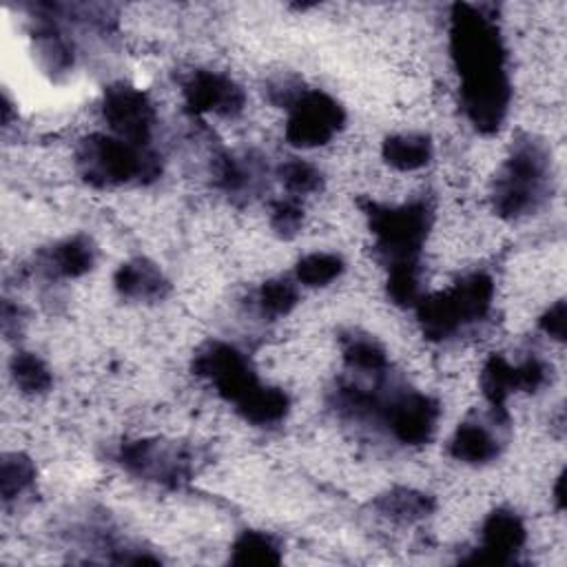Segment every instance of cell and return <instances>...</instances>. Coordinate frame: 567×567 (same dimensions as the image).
Here are the masks:
<instances>
[{"instance_id":"9c48e42d","label":"cell","mask_w":567,"mask_h":567,"mask_svg":"<svg viewBox=\"0 0 567 567\" xmlns=\"http://www.w3.org/2000/svg\"><path fill=\"white\" fill-rule=\"evenodd\" d=\"M102 117L111 128V135H117L126 142L148 146L153 128L157 122L155 106L148 95L131 84H111L104 91Z\"/></svg>"},{"instance_id":"44dd1931","label":"cell","mask_w":567,"mask_h":567,"mask_svg":"<svg viewBox=\"0 0 567 567\" xmlns=\"http://www.w3.org/2000/svg\"><path fill=\"white\" fill-rule=\"evenodd\" d=\"M230 563L241 565V567L279 565L281 563V545L277 543L275 536H270L266 532L244 529L230 547Z\"/></svg>"},{"instance_id":"ffe728a7","label":"cell","mask_w":567,"mask_h":567,"mask_svg":"<svg viewBox=\"0 0 567 567\" xmlns=\"http://www.w3.org/2000/svg\"><path fill=\"white\" fill-rule=\"evenodd\" d=\"M434 153L432 140L421 133H403V135H390L381 144L383 159L396 168V171H419L430 164Z\"/></svg>"},{"instance_id":"d6986e66","label":"cell","mask_w":567,"mask_h":567,"mask_svg":"<svg viewBox=\"0 0 567 567\" xmlns=\"http://www.w3.org/2000/svg\"><path fill=\"white\" fill-rule=\"evenodd\" d=\"M372 507L396 523H416L434 512V498L412 487H392L372 501Z\"/></svg>"},{"instance_id":"ba28073f","label":"cell","mask_w":567,"mask_h":567,"mask_svg":"<svg viewBox=\"0 0 567 567\" xmlns=\"http://www.w3.org/2000/svg\"><path fill=\"white\" fill-rule=\"evenodd\" d=\"M120 465L140 478L162 485H179L190 474V461L177 443L159 439H137L122 443L117 452Z\"/></svg>"},{"instance_id":"1f68e13d","label":"cell","mask_w":567,"mask_h":567,"mask_svg":"<svg viewBox=\"0 0 567 567\" xmlns=\"http://www.w3.org/2000/svg\"><path fill=\"white\" fill-rule=\"evenodd\" d=\"M565 474H560L558 478H556V487H554V501H556V507L558 509H563L565 507Z\"/></svg>"},{"instance_id":"f546056e","label":"cell","mask_w":567,"mask_h":567,"mask_svg":"<svg viewBox=\"0 0 567 567\" xmlns=\"http://www.w3.org/2000/svg\"><path fill=\"white\" fill-rule=\"evenodd\" d=\"M303 221V210L295 199H279L270 208V228L281 239H292Z\"/></svg>"},{"instance_id":"83f0119b","label":"cell","mask_w":567,"mask_h":567,"mask_svg":"<svg viewBox=\"0 0 567 567\" xmlns=\"http://www.w3.org/2000/svg\"><path fill=\"white\" fill-rule=\"evenodd\" d=\"M35 481V465L33 461L22 452H11L2 456L0 465V492L4 505H9L13 498L24 494Z\"/></svg>"},{"instance_id":"7c38bea8","label":"cell","mask_w":567,"mask_h":567,"mask_svg":"<svg viewBox=\"0 0 567 567\" xmlns=\"http://www.w3.org/2000/svg\"><path fill=\"white\" fill-rule=\"evenodd\" d=\"M527 529L523 518L507 509L498 507L487 514L481 527V545L474 549L465 563L478 565H514L516 554L525 545Z\"/></svg>"},{"instance_id":"d4e9b609","label":"cell","mask_w":567,"mask_h":567,"mask_svg":"<svg viewBox=\"0 0 567 567\" xmlns=\"http://www.w3.org/2000/svg\"><path fill=\"white\" fill-rule=\"evenodd\" d=\"M346 270L343 259L337 252H310L295 266V281L308 288H323L339 279Z\"/></svg>"},{"instance_id":"8992f818","label":"cell","mask_w":567,"mask_h":567,"mask_svg":"<svg viewBox=\"0 0 567 567\" xmlns=\"http://www.w3.org/2000/svg\"><path fill=\"white\" fill-rule=\"evenodd\" d=\"M346 124L343 106L326 91L303 89L288 106L286 142L295 148H317L328 144Z\"/></svg>"},{"instance_id":"52a82bcc","label":"cell","mask_w":567,"mask_h":567,"mask_svg":"<svg viewBox=\"0 0 567 567\" xmlns=\"http://www.w3.org/2000/svg\"><path fill=\"white\" fill-rule=\"evenodd\" d=\"M193 372L210 381L233 405L261 383L246 354L226 341H206L193 357Z\"/></svg>"},{"instance_id":"4dcf8cb0","label":"cell","mask_w":567,"mask_h":567,"mask_svg":"<svg viewBox=\"0 0 567 567\" xmlns=\"http://www.w3.org/2000/svg\"><path fill=\"white\" fill-rule=\"evenodd\" d=\"M538 328L556 339V341H565V334H567V303L565 299H558L554 301L538 319Z\"/></svg>"},{"instance_id":"f1b7e54d","label":"cell","mask_w":567,"mask_h":567,"mask_svg":"<svg viewBox=\"0 0 567 567\" xmlns=\"http://www.w3.org/2000/svg\"><path fill=\"white\" fill-rule=\"evenodd\" d=\"M277 179L290 195H312L323 186L321 171L315 164L297 157H290L277 166Z\"/></svg>"},{"instance_id":"4fadbf2b","label":"cell","mask_w":567,"mask_h":567,"mask_svg":"<svg viewBox=\"0 0 567 567\" xmlns=\"http://www.w3.org/2000/svg\"><path fill=\"white\" fill-rule=\"evenodd\" d=\"M414 308L421 332L427 341H447L463 332L467 326H472L452 288L434 295H423Z\"/></svg>"},{"instance_id":"9a60e30c","label":"cell","mask_w":567,"mask_h":567,"mask_svg":"<svg viewBox=\"0 0 567 567\" xmlns=\"http://www.w3.org/2000/svg\"><path fill=\"white\" fill-rule=\"evenodd\" d=\"M97 250L91 237L71 235L66 239L55 241L51 248L40 252V270L49 277L75 279L86 275L95 264Z\"/></svg>"},{"instance_id":"2e32d148","label":"cell","mask_w":567,"mask_h":567,"mask_svg":"<svg viewBox=\"0 0 567 567\" xmlns=\"http://www.w3.org/2000/svg\"><path fill=\"white\" fill-rule=\"evenodd\" d=\"M113 286L122 297L137 301H157L166 297L171 288L159 266L144 257H135L122 264L113 275Z\"/></svg>"},{"instance_id":"484cf974","label":"cell","mask_w":567,"mask_h":567,"mask_svg":"<svg viewBox=\"0 0 567 567\" xmlns=\"http://www.w3.org/2000/svg\"><path fill=\"white\" fill-rule=\"evenodd\" d=\"M385 292L392 303H396L401 308H414L419 303V299L423 297L419 261L388 266Z\"/></svg>"},{"instance_id":"7a4b0ae2","label":"cell","mask_w":567,"mask_h":567,"mask_svg":"<svg viewBox=\"0 0 567 567\" xmlns=\"http://www.w3.org/2000/svg\"><path fill=\"white\" fill-rule=\"evenodd\" d=\"M78 175L93 188H120L148 184L162 173V157L142 144L117 135L93 133L75 148Z\"/></svg>"},{"instance_id":"277c9868","label":"cell","mask_w":567,"mask_h":567,"mask_svg":"<svg viewBox=\"0 0 567 567\" xmlns=\"http://www.w3.org/2000/svg\"><path fill=\"white\" fill-rule=\"evenodd\" d=\"M365 215L374 235V248L385 268L419 261L432 228V208L427 202L414 199L399 206L368 202Z\"/></svg>"},{"instance_id":"603a6c76","label":"cell","mask_w":567,"mask_h":567,"mask_svg":"<svg viewBox=\"0 0 567 567\" xmlns=\"http://www.w3.org/2000/svg\"><path fill=\"white\" fill-rule=\"evenodd\" d=\"M259 171L255 166V159L248 157H237L233 153H224L221 157H217L213 177H215V186L221 188L228 195H239V193H250L255 188V182Z\"/></svg>"},{"instance_id":"3957f363","label":"cell","mask_w":567,"mask_h":567,"mask_svg":"<svg viewBox=\"0 0 567 567\" xmlns=\"http://www.w3.org/2000/svg\"><path fill=\"white\" fill-rule=\"evenodd\" d=\"M450 53L461 84L507 75L505 44L492 16L474 4H454L450 13Z\"/></svg>"},{"instance_id":"ac0fdd59","label":"cell","mask_w":567,"mask_h":567,"mask_svg":"<svg viewBox=\"0 0 567 567\" xmlns=\"http://www.w3.org/2000/svg\"><path fill=\"white\" fill-rule=\"evenodd\" d=\"M235 410L246 423L266 427L286 419L290 410V396L281 388L259 383L235 405Z\"/></svg>"},{"instance_id":"e0dca14e","label":"cell","mask_w":567,"mask_h":567,"mask_svg":"<svg viewBox=\"0 0 567 567\" xmlns=\"http://www.w3.org/2000/svg\"><path fill=\"white\" fill-rule=\"evenodd\" d=\"M447 452L452 458H456L461 463L485 465L501 454V441L494 434V430H489L485 423L463 421L454 430Z\"/></svg>"},{"instance_id":"cb8c5ba5","label":"cell","mask_w":567,"mask_h":567,"mask_svg":"<svg viewBox=\"0 0 567 567\" xmlns=\"http://www.w3.org/2000/svg\"><path fill=\"white\" fill-rule=\"evenodd\" d=\"M255 303L261 317H268V319L286 317L299 303V288L288 277L268 279L259 286Z\"/></svg>"},{"instance_id":"30bf717a","label":"cell","mask_w":567,"mask_h":567,"mask_svg":"<svg viewBox=\"0 0 567 567\" xmlns=\"http://www.w3.org/2000/svg\"><path fill=\"white\" fill-rule=\"evenodd\" d=\"M547 381V365L538 357H527L514 365L503 354H492L481 370V390L494 416L509 419L505 403L514 392H536Z\"/></svg>"},{"instance_id":"5bb4252c","label":"cell","mask_w":567,"mask_h":567,"mask_svg":"<svg viewBox=\"0 0 567 567\" xmlns=\"http://www.w3.org/2000/svg\"><path fill=\"white\" fill-rule=\"evenodd\" d=\"M33 31V58L42 73L51 80H64L75 66V49L71 40L58 29V20L51 16L35 18Z\"/></svg>"},{"instance_id":"8fae6325","label":"cell","mask_w":567,"mask_h":567,"mask_svg":"<svg viewBox=\"0 0 567 567\" xmlns=\"http://www.w3.org/2000/svg\"><path fill=\"white\" fill-rule=\"evenodd\" d=\"M182 93L186 109L195 115L215 113L221 117H237L246 106L244 89L233 78L219 71H193L184 80Z\"/></svg>"},{"instance_id":"5b68a950","label":"cell","mask_w":567,"mask_h":567,"mask_svg":"<svg viewBox=\"0 0 567 567\" xmlns=\"http://www.w3.org/2000/svg\"><path fill=\"white\" fill-rule=\"evenodd\" d=\"M439 416L441 405L430 394L408 388L385 390L379 379L368 421L381 423L401 445H425L436 432Z\"/></svg>"},{"instance_id":"7402d4cb","label":"cell","mask_w":567,"mask_h":567,"mask_svg":"<svg viewBox=\"0 0 567 567\" xmlns=\"http://www.w3.org/2000/svg\"><path fill=\"white\" fill-rule=\"evenodd\" d=\"M9 372L16 388L22 394H31V396L44 394L53 385V374L49 365L33 352H24V350L16 352L9 361Z\"/></svg>"},{"instance_id":"4316f807","label":"cell","mask_w":567,"mask_h":567,"mask_svg":"<svg viewBox=\"0 0 567 567\" xmlns=\"http://www.w3.org/2000/svg\"><path fill=\"white\" fill-rule=\"evenodd\" d=\"M343 361L359 374H383L388 370L385 350L372 337H350L343 346Z\"/></svg>"},{"instance_id":"6da1fadb","label":"cell","mask_w":567,"mask_h":567,"mask_svg":"<svg viewBox=\"0 0 567 567\" xmlns=\"http://www.w3.org/2000/svg\"><path fill=\"white\" fill-rule=\"evenodd\" d=\"M551 193V153L534 135L514 142L501 173L492 184V206L503 219L536 213Z\"/></svg>"}]
</instances>
